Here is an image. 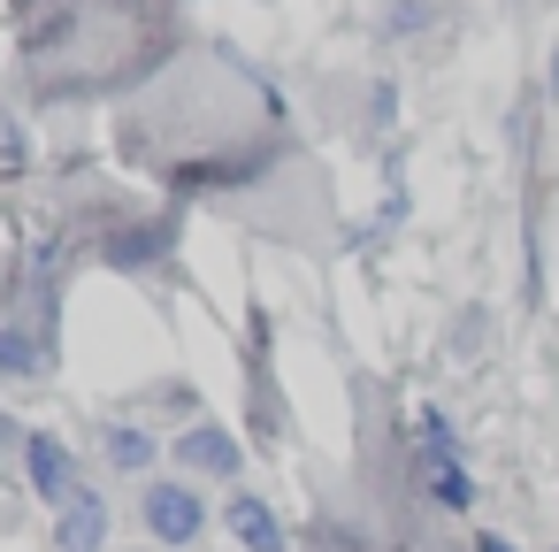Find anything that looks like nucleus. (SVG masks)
<instances>
[{"instance_id":"6","label":"nucleus","mask_w":559,"mask_h":552,"mask_svg":"<svg viewBox=\"0 0 559 552\" xmlns=\"http://www.w3.org/2000/svg\"><path fill=\"white\" fill-rule=\"evenodd\" d=\"M177 453H185L192 468H207V475H223V483H230V475L246 468V453H238V437H230L223 422H192V430L177 437Z\"/></svg>"},{"instance_id":"8","label":"nucleus","mask_w":559,"mask_h":552,"mask_svg":"<svg viewBox=\"0 0 559 552\" xmlns=\"http://www.w3.org/2000/svg\"><path fill=\"white\" fill-rule=\"evenodd\" d=\"M0 368H9V376H32V345H24L16 330H0Z\"/></svg>"},{"instance_id":"2","label":"nucleus","mask_w":559,"mask_h":552,"mask_svg":"<svg viewBox=\"0 0 559 552\" xmlns=\"http://www.w3.org/2000/svg\"><path fill=\"white\" fill-rule=\"evenodd\" d=\"M414 422H421V483H429L437 506L460 514V506L475 498V483H467V468H460V437H452V422H444L437 407H421Z\"/></svg>"},{"instance_id":"7","label":"nucleus","mask_w":559,"mask_h":552,"mask_svg":"<svg viewBox=\"0 0 559 552\" xmlns=\"http://www.w3.org/2000/svg\"><path fill=\"white\" fill-rule=\"evenodd\" d=\"M100 453H108V468H123V475H146V468L162 460V445H154L139 422H108V430H100Z\"/></svg>"},{"instance_id":"9","label":"nucleus","mask_w":559,"mask_h":552,"mask_svg":"<svg viewBox=\"0 0 559 552\" xmlns=\"http://www.w3.org/2000/svg\"><path fill=\"white\" fill-rule=\"evenodd\" d=\"M475 552H513V544L506 537H475Z\"/></svg>"},{"instance_id":"3","label":"nucleus","mask_w":559,"mask_h":552,"mask_svg":"<svg viewBox=\"0 0 559 552\" xmlns=\"http://www.w3.org/2000/svg\"><path fill=\"white\" fill-rule=\"evenodd\" d=\"M24 475H32V491H39L47 506H70V498H78V453H70L55 430H32V437H24Z\"/></svg>"},{"instance_id":"4","label":"nucleus","mask_w":559,"mask_h":552,"mask_svg":"<svg viewBox=\"0 0 559 552\" xmlns=\"http://www.w3.org/2000/svg\"><path fill=\"white\" fill-rule=\"evenodd\" d=\"M108 521H116L108 491L78 483V498L55 506V552H108Z\"/></svg>"},{"instance_id":"1","label":"nucleus","mask_w":559,"mask_h":552,"mask_svg":"<svg viewBox=\"0 0 559 552\" xmlns=\"http://www.w3.org/2000/svg\"><path fill=\"white\" fill-rule=\"evenodd\" d=\"M139 521H146V537H154V544H169V552H192V544L207 537V498H200L192 483H146V498H139Z\"/></svg>"},{"instance_id":"5","label":"nucleus","mask_w":559,"mask_h":552,"mask_svg":"<svg viewBox=\"0 0 559 552\" xmlns=\"http://www.w3.org/2000/svg\"><path fill=\"white\" fill-rule=\"evenodd\" d=\"M223 529H230L246 552H292V544H284V521H276V506H269V498H253V491H230V506H223Z\"/></svg>"}]
</instances>
